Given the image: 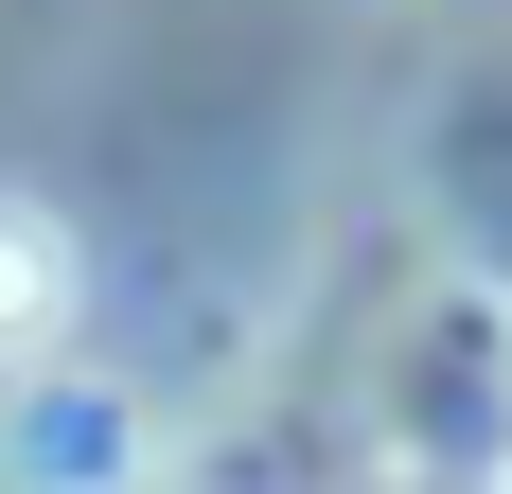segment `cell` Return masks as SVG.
Segmentation results:
<instances>
[{
    "label": "cell",
    "instance_id": "obj_1",
    "mask_svg": "<svg viewBox=\"0 0 512 494\" xmlns=\"http://www.w3.org/2000/svg\"><path fill=\"white\" fill-rule=\"evenodd\" d=\"M71 318H89V247L53 230L36 195H0V371H36Z\"/></svg>",
    "mask_w": 512,
    "mask_h": 494
},
{
    "label": "cell",
    "instance_id": "obj_2",
    "mask_svg": "<svg viewBox=\"0 0 512 494\" xmlns=\"http://www.w3.org/2000/svg\"><path fill=\"white\" fill-rule=\"evenodd\" d=\"M18 459H36V477H89V459H124V406H106V389H36Z\"/></svg>",
    "mask_w": 512,
    "mask_h": 494
}]
</instances>
